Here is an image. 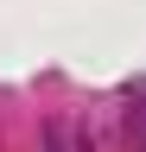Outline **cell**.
I'll use <instances>...</instances> for the list:
<instances>
[{
  "instance_id": "obj_1",
  "label": "cell",
  "mask_w": 146,
  "mask_h": 152,
  "mask_svg": "<svg viewBox=\"0 0 146 152\" xmlns=\"http://www.w3.org/2000/svg\"><path fill=\"white\" fill-rule=\"evenodd\" d=\"M134 152H146V108H134Z\"/></svg>"
},
{
  "instance_id": "obj_2",
  "label": "cell",
  "mask_w": 146,
  "mask_h": 152,
  "mask_svg": "<svg viewBox=\"0 0 146 152\" xmlns=\"http://www.w3.org/2000/svg\"><path fill=\"white\" fill-rule=\"evenodd\" d=\"M76 152H89V146H76Z\"/></svg>"
}]
</instances>
